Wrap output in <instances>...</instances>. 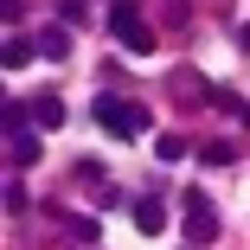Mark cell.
<instances>
[{"label": "cell", "mask_w": 250, "mask_h": 250, "mask_svg": "<svg viewBox=\"0 0 250 250\" xmlns=\"http://www.w3.org/2000/svg\"><path fill=\"white\" fill-rule=\"evenodd\" d=\"M96 128H109V135L135 141V135L147 128V109H141V103H128V96H96Z\"/></svg>", "instance_id": "6da1fadb"}, {"label": "cell", "mask_w": 250, "mask_h": 250, "mask_svg": "<svg viewBox=\"0 0 250 250\" xmlns=\"http://www.w3.org/2000/svg\"><path fill=\"white\" fill-rule=\"evenodd\" d=\"M218 237V212L206 206V192H186V244H212Z\"/></svg>", "instance_id": "7a4b0ae2"}, {"label": "cell", "mask_w": 250, "mask_h": 250, "mask_svg": "<svg viewBox=\"0 0 250 250\" xmlns=\"http://www.w3.org/2000/svg\"><path fill=\"white\" fill-rule=\"evenodd\" d=\"M109 32L128 45V52H154V32L135 20V7H116V13H109Z\"/></svg>", "instance_id": "3957f363"}, {"label": "cell", "mask_w": 250, "mask_h": 250, "mask_svg": "<svg viewBox=\"0 0 250 250\" xmlns=\"http://www.w3.org/2000/svg\"><path fill=\"white\" fill-rule=\"evenodd\" d=\"M128 212H135V225H141L147 237H154V231L167 225V212H161V199H135V206H128Z\"/></svg>", "instance_id": "277c9868"}, {"label": "cell", "mask_w": 250, "mask_h": 250, "mask_svg": "<svg viewBox=\"0 0 250 250\" xmlns=\"http://www.w3.org/2000/svg\"><path fill=\"white\" fill-rule=\"evenodd\" d=\"M32 116H39L45 128H58V122H64V103H58V96H39V103H32Z\"/></svg>", "instance_id": "5b68a950"}, {"label": "cell", "mask_w": 250, "mask_h": 250, "mask_svg": "<svg viewBox=\"0 0 250 250\" xmlns=\"http://www.w3.org/2000/svg\"><path fill=\"white\" fill-rule=\"evenodd\" d=\"M26 58H32V39H7V71H20Z\"/></svg>", "instance_id": "8992f818"}, {"label": "cell", "mask_w": 250, "mask_h": 250, "mask_svg": "<svg viewBox=\"0 0 250 250\" xmlns=\"http://www.w3.org/2000/svg\"><path fill=\"white\" fill-rule=\"evenodd\" d=\"M71 237H77V244H96V237H103V225H96V218H71Z\"/></svg>", "instance_id": "52a82bcc"}, {"label": "cell", "mask_w": 250, "mask_h": 250, "mask_svg": "<svg viewBox=\"0 0 250 250\" xmlns=\"http://www.w3.org/2000/svg\"><path fill=\"white\" fill-rule=\"evenodd\" d=\"M39 52H45V58H64V52H71V39H64V32H45V39H39Z\"/></svg>", "instance_id": "ba28073f"}, {"label": "cell", "mask_w": 250, "mask_h": 250, "mask_svg": "<svg viewBox=\"0 0 250 250\" xmlns=\"http://www.w3.org/2000/svg\"><path fill=\"white\" fill-rule=\"evenodd\" d=\"M206 161H218V167L237 161V141H206Z\"/></svg>", "instance_id": "9c48e42d"}, {"label": "cell", "mask_w": 250, "mask_h": 250, "mask_svg": "<svg viewBox=\"0 0 250 250\" xmlns=\"http://www.w3.org/2000/svg\"><path fill=\"white\" fill-rule=\"evenodd\" d=\"M13 154L20 161H39V135H13Z\"/></svg>", "instance_id": "30bf717a"}, {"label": "cell", "mask_w": 250, "mask_h": 250, "mask_svg": "<svg viewBox=\"0 0 250 250\" xmlns=\"http://www.w3.org/2000/svg\"><path fill=\"white\" fill-rule=\"evenodd\" d=\"M237 45H244V52H250V26H244V32H237Z\"/></svg>", "instance_id": "8fae6325"}]
</instances>
